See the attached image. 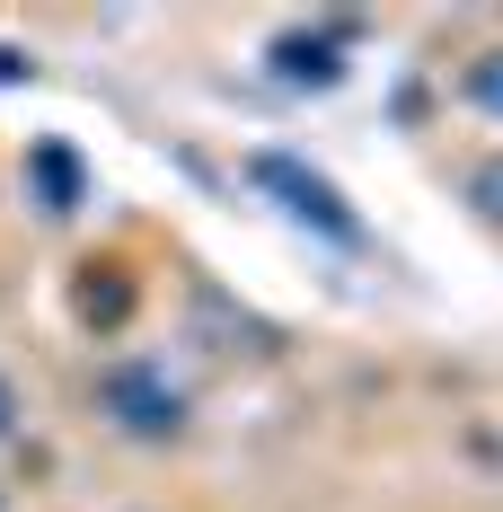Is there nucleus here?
Returning <instances> with one entry per match:
<instances>
[{"label": "nucleus", "mask_w": 503, "mask_h": 512, "mask_svg": "<svg viewBox=\"0 0 503 512\" xmlns=\"http://www.w3.org/2000/svg\"><path fill=\"white\" fill-rule=\"evenodd\" d=\"M98 415L133 442H177L186 433V389L159 362H106L98 371Z\"/></svg>", "instance_id": "obj_1"}, {"label": "nucleus", "mask_w": 503, "mask_h": 512, "mask_svg": "<svg viewBox=\"0 0 503 512\" xmlns=\"http://www.w3.org/2000/svg\"><path fill=\"white\" fill-rule=\"evenodd\" d=\"M248 177H256V186H265V195H274L283 212H292V221L327 230V239H362V221L345 212V195H336L318 168H301L292 151H256V159H248Z\"/></svg>", "instance_id": "obj_2"}, {"label": "nucleus", "mask_w": 503, "mask_h": 512, "mask_svg": "<svg viewBox=\"0 0 503 512\" xmlns=\"http://www.w3.org/2000/svg\"><path fill=\"white\" fill-rule=\"evenodd\" d=\"M27 186H36V212H53V221L80 212V195H89V186H80V159L62 151V142H36V151H27Z\"/></svg>", "instance_id": "obj_3"}, {"label": "nucleus", "mask_w": 503, "mask_h": 512, "mask_svg": "<svg viewBox=\"0 0 503 512\" xmlns=\"http://www.w3.org/2000/svg\"><path fill=\"white\" fill-rule=\"evenodd\" d=\"M274 71H283L292 89H336V71H345V62H336L327 36H283V45H274Z\"/></svg>", "instance_id": "obj_4"}, {"label": "nucleus", "mask_w": 503, "mask_h": 512, "mask_svg": "<svg viewBox=\"0 0 503 512\" xmlns=\"http://www.w3.org/2000/svg\"><path fill=\"white\" fill-rule=\"evenodd\" d=\"M468 98L486 106V115H503V53H477L468 62Z\"/></svg>", "instance_id": "obj_5"}, {"label": "nucleus", "mask_w": 503, "mask_h": 512, "mask_svg": "<svg viewBox=\"0 0 503 512\" xmlns=\"http://www.w3.org/2000/svg\"><path fill=\"white\" fill-rule=\"evenodd\" d=\"M124 301H133V292H124V283H80V318H89V327H115V318H124Z\"/></svg>", "instance_id": "obj_6"}, {"label": "nucleus", "mask_w": 503, "mask_h": 512, "mask_svg": "<svg viewBox=\"0 0 503 512\" xmlns=\"http://www.w3.org/2000/svg\"><path fill=\"white\" fill-rule=\"evenodd\" d=\"M468 195H477V212H486V221H503V159H486V168L468 177Z\"/></svg>", "instance_id": "obj_7"}, {"label": "nucleus", "mask_w": 503, "mask_h": 512, "mask_svg": "<svg viewBox=\"0 0 503 512\" xmlns=\"http://www.w3.org/2000/svg\"><path fill=\"white\" fill-rule=\"evenodd\" d=\"M9 424H18V389L0 380V433H9Z\"/></svg>", "instance_id": "obj_8"}, {"label": "nucleus", "mask_w": 503, "mask_h": 512, "mask_svg": "<svg viewBox=\"0 0 503 512\" xmlns=\"http://www.w3.org/2000/svg\"><path fill=\"white\" fill-rule=\"evenodd\" d=\"M18 71H27V53H0V80H18Z\"/></svg>", "instance_id": "obj_9"}]
</instances>
